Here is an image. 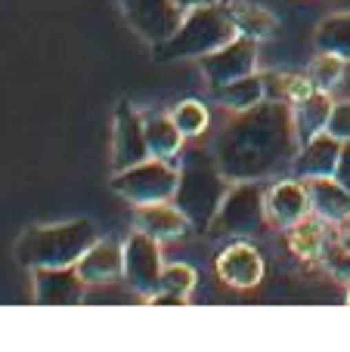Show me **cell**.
Segmentation results:
<instances>
[{"label": "cell", "mask_w": 350, "mask_h": 352, "mask_svg": "<svg viewBox=\"0 0 350 352\" xmlns=\"http://www.w3.org/2000/svg\"><path fill=\"white\" fill-rule=\"evenodd\" d=\"M264 90H267V99L295 105V102H301V99H307L316 87L310 84V78H301V74L273 72V74H264Z\"/></svg>", "instance_id": "cell-22"}, {"label": "cell", "mask_w": 350, "mask_h": 352, "mask_svg": "<svg viewBox=\"0 0 350 352\" xmlns=\"http://www.w3.org/2000/svg\"><path fill=\"white\" fill-rule=\"evenodd\" d=\"M239 34L233 16H229V3H211L196 6L183 16L180 28L167 37L165 43L155 47V56L165 62L171 59H202V56L220 50Z\"/></svg>", "instance_id": "cell-4"}, {"label": "cell", "mask_w": 350, "mask_h": 352, "mask_svg": "<svg viewBox=\"0 0 350 352\" xmlns=\"http://www.w3.org/2000/svg\"><path fill=\"white\" fill-rule=\"evenodd\" d=\"M229 16H233L236 28L239 34L245 37H254V41H264L276 31V19L270 16L267 10L260 6H251V3H229Z\"/></svg>", "instance_id": "cell-23"}, {"label": "cell", "mask_w": 350, "mask_h": 352, "mask_svg": "<svg viewBox=\"0 0 350 352\" xmlns=\"http://www.w3.org/2000/svg\"><path fill=\"white\" fill-rule=\"evenodd\" d=\"M186 136L177 130L171 115H155L146 118V142H149V155L161 161H171L174 155H180Z\"/></svg>", "instance_id": "cell-20"}, {"label": "cell", "mask_w": 350, "mask_h": 352, "mask_svg": "<svg viewBox=\"0 0 350 352\" xmlns=\"http://www.w3.org/2000/svg\"><path fill=\"white\" fill-rule=\"evenodd\" d=\"M134 223L140 232L152 235L155 241H171V238H180L189 219L183 217L177 204H167V201H158V204H136Z\"/></svg>", "instance_id": "cell-17"}, {"label": "cell", "mask_w": 350, "mask_h": 352, "mask_svg": "<svg viewBox=\"0 0 350 352\" xmlns=\"http://www.w3.org/2000/svg\"><path fill=\"white\" fill-rule=\"evenodd\" d=\"M254 59H258V41L245 34H236L229 43H223L220 50L202 56V74L211 84V90L229 84V80H239L245 74H254Z\"/></svg>", "instance_id": "cell-9"}, {"label": "cell", "mask_w": 350, "mask_h": 352, "mask_svg": "<svg viewBox=\"0 0 350 352\" xmlns=\"http://www.w3.org/2000/svg\"><path fill=\"white\" fill-rule=\"evenodd\" d=\"M310 210L322 217L326 223H341L350 217V188L335 176H313L307 179Z\"/></svg>", "instance_id": "cell-16"}, {"label": "cell", "mask_w": 350, "mask_h": 352, "mask_svg": "<svg viewBox=\"0 0 350 352\" xmlns=\"http://www.w3.org/2000/svg\"><path fill=\"white\" fill-rule=\"evenodd\" d=\"M130 28L149 43H165L180 28L186 12L174 0H118Z\"/></svg>", "instance_id": "cell-8"}, {"label": "cell", "mask_w": 350, "mask_h": 352, "mask_svg": "<svg viewBox=\"0 0 350 352\" xmlns=\"http://www.w3.org/2000/svg\"><path fill=\"white\" fill-rule=\"evenodd\" d=\"M161 272H165V266H161L158 241L136 229L124 241V281H127V287L149 303L161 291Z\"/></svg>", "instance_id": "cell-7"}, {"label": "cell", "mask_w": 350, "mask_h": 352, "mask_svg": "<svg viewBox=\"0 0 350 352\" xmlns=\"http://www.w3.org/2000/svg\"><path fill=\"white\" fill-rule=\"evenodd\" d=\"M326 238H329L326 219L316 217V213H307L301 223L291 226L289 244H291V250H295L301 260H320L322 248H326Z\"/></svg>", "instance_id": "cell-19"}, {"label": "cell", "mask_w": 350, "mask_h": 352, "mask_svg": "<svg viewBox=\"0 0 350 352\" xmlns=\"http://www.w3.org/2000/svg\"><path fill=\"white\" fill-rule=\"evenodd\" d=\"M267 217V192L258 179H239L236 186H229L227 198L220 204L214 223L223 226L229 235H254L264 226Z\"/></svg>", "instance_id": "cell-6"}, {"label": "cell", "mask_w": 350, "mask_h": 352, "mask_svg": "<svg viewBox=\"0 0 350 352\" xmlns=\"http://www.w3.org/2000/svg\"><path fill=\"white\" fill-rule=\"evenodd\" d=\"M310 213V195H307V182H279L267 192V217L276 226H295L301 223Z\"/></svg>", "instance_id": "cell-15"}, {"label": "cell", "mask_w": 350, "mask_h": 352, "mask_svg": "<svg viewBox=\"0 0 350 352\" xmlns=\"http://www.w3.org/2000/svg\"><path fill=\"white\" fill-rule=\"evenodd\" d=\"M329 133L341 142H350V102H341L332 109V118H329Z\"/></svg>", "instance_id": "cell-28"}, {"label": "cell", "mask_w": 350, "mask_h": 352, "mask_svg": "<svg viewBox=\"0 0 350 352\" xmlns=\"http://www.w3.org/2000/svg\"><path fill=\"white\" fill-rule=\"evenodd\" d=\"M217 99L220 105L233 111H245V109H254L258 102L267 99V90H264V74H245L239 80H229V84L217 87Z\"/></svg>", "instance_id": "cell-21"}, {"label": "cell", "mask_w": 350, "mask_h": 352, "mask_svg": "<svg viewBox=\"0 0 350 352\" xmlns=\"http://www.w3.org/2000/svg\"><path fill=\"white\" fill-rule=\"evenodd\" d=\"M174 3L183 12H189V10H196V6H211V3H220V0H174Z\"/></svg>", "instance_id": "cell-29"}, {"label": "cell", "mask_w": 350, "mask_h": 352, "mask_svg": "<svg viewBox=\"0 0 350 352\" xmlns=\"http://www.w3.org/2000/svg\"><path fill=\"white\" fill-rule=\"evenodd\" d=\"M316 47L322 53H335L350 62V12L329 16L316 31Z\"/></svg>", "instance_id": "cell-24"}, {"label": "cell", "mask_w": 350, "mask_h": 352, "mask_svg": "<svg viewBox=\"0 0 350 352\" xmlns=\"http://www.w3.org/2000/svg\"><path fill=\"white\" fill-rule=\"evenodd\" d=\"M341 148H344V142L335 140L329 130H322L320 136H313V140L304 142L291 167L298 170L301 179H313V176H335L338 161H341Z\"/></svg>", "instance_id": "cell-13"}, {"label": "cell", "mask_w": 350, "mask_h": 352, "mask_svg": "<svg viewBox=\"0 0 350 352\" xmlns=\"http://www.w3.org/2000/svg\"><path fill=\"white\" fill-rule=\"evenodd\" d=\"M344 62H347V59H341V56L322 53V50H320V56L313 59V65H310V74H307L310 84H313L316 90L329 93L341 78H344Z\"/></svg>", "instance_id": "cell-25"}, {"label": "cell", "mask_w": 350, "mask_h": 352, "mask_svg": "<svg viewBox=\"0 0 350 352\" xmlns=\"http://www.w3.org/2000/svg\"><path fill=\"white\" fill-rule=\"evenodd\" d=\"M332 109H335L332 99H329L322 90H313L307 99H301V102L291 105V111H295V130H298V140H301V146L307 140H313V136H320L322 130L329 127Z\"/></svg>", "instance_id": "cell-18"}, {"label": "cell", "mask_w": 350, "mask_h": 352, "mask_svg": "<svg viewBox=\"0 0 350 352\" xmlns=\"http://www.w3.org/2000/svg\"><path fill=\"white\" fill-rule=\"evenodd\" d=\"M152 158L146 142V121L130 109L127 102L118 105L115 111V136H112V167L127 170V167L140 164V161Z\"/></svg>", "instance_id": "cell-10"}, {"label": "cell", "mask_w": 350, "mask_h": 352, "mask_svg": "<svg viewBox=\"0 0 350 352\" xmlns=\"http://www.w3.org/2000/svg\"><path fill=\"white\" fill-rule=\"evenodd\" d=\"M174 124H177V130L183 136H202L205 130H208V109H205L198 99H186V102H180L177 109L171 111Z\"/></svg>", "instance_id": "cell-26"}, {"label": "cell", "mask_w": 350, "mask_h": 352, "mask_svg": "<svg viewBox=\"0 0 350 352\" xmlns=\"http://www.w3.org/2000/svg\"><path fill=\"white\" fill-rule=\"evenodd\" d=\"M347 303H350V294H347Z\"/></svg>", "instance_id": "cell-30"}, {"label": "cell", "mask_w": 350, "mask_h": 352, "mask_svg": "<svg viewBox=\"0 0 350 352\" xmlns=\"http://www.w3.org/2000/svg\"><path fill=\"white\" fill-rule=\"evenodd\" d=\"M74 269H78V275L84 278L87 287L124 278V248L115 241H96L74 263Z\"/></svg>", "instance_id": "cell-14"}, {"label": "cell", "mask_w": 350, "mask_h": 352, "mask_svg": "<svg viewBox=\"0 0 350 352\" xmlns=\"http://www.w3.org/2000/svg\"><path fill=\"white\" fill-rule=\"evenodd\" d=\"M196 287V272H192L189 266H183V263H174V266H165V272H161V291L158 294H167V297H177L186 303V297H189V291Z\"/></svg>", "instance_id": "cell-27"}, {"label": "cell", "mask_w": 350, "mask_h": 352, "mask_svg": "<svg viewBox=\"0 0 350 352\" xmlns=\"http://www.w3.org/2000/svg\"><path fill=\"white\" fill-rule=\"evenodd\" d=\"M96 244V229L87 219L34 226L22 235L16 254L28 269H59L74 266L87 250Z\"/></svg>", "instance_id": "cell-3"}, {"label": "cell", "mask_w": 350, "mask_h": 352, "mask_svg": "<svg viewBox=\"0 0 350 352\" xmlns=\"http://www.w3.org/2000/svg\"><path fill=\"white\" fill-rule=\"evenodd\" d=\"M227 179L223 167L211 158L205 148H196L183 158L180 167V182L174 192V204L183 210V217L189 219L196 229H208L220 213V204L227 198Z\"/></svg>", "instance_id": "cell-2"}, {"label": "cell", "mask_w": 350, "mask_h": 352, "mask_svg": "<svg viewBox=\"0 0 350 352\" xmlns=\"http://www.w3.org/2000/svg\"><path fill=\"white\" fill-rule=\"evenodd\" d=\"M301 140L295 130V111L289 102L264 99L254 109L236 111V118L220 130L217 164L233 182L264 179L295 164Z\"/></svg>", "instance_id": "cell-1"}, {"label": "cell", "mask_w": 350, "mask_h": 352, "mask_svg": "<svg viewBox=\"0 0 350 352\" xmlns=\"http://www.w3.org/2000/svg\"><path fill=\"white\" fill-rule=\"evenodd\" d=\"M34 272V303L41 306H74L84 303V278L74 266L31 269Z\"/></svg>", "instance_id": "cell-11"}, {"label": "cell", "mask_w": 350, "mask_h": 352, "mask_svg": "<svg viewBox=\"0 0 350 352\" xmlns=\"http://www.w3.org/2000/svg\"><path fill=\"white\" fill-rule=\"evenodd\" d=\"M177 182L180 170H174V164L161 158H146L127 170H118L112 188L134 204H158V201H174Z\"/></svg>", "instance_id": "cell-5"}, {"label": "cell", "mask_w": 350, "mask_h": 352, "mask_svg": "<svg viewBox=\"0 0 350 352\" xmlns=\"http://www.w3.org/2000/svg\"><path fill=\"white\" fill-rule=\"evenodd\" d=\"M217 275L236 291H248V287H258L264 278V260L251 244L236 241L217 256Z\"/></svg>", "instance_id": "cell-12"}]
</instances>
